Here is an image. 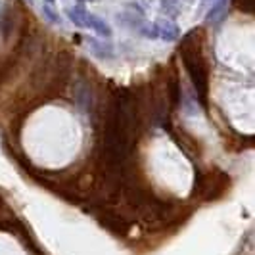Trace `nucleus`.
<instances>
[{"mask_svg":"<svg viewBox=\"0 0 255 255\" xmlns=\"http://www.w3.org/2000/svg\"><path fill=\"white\" fill-rule=\"evenodd\" d=\"M79 4H83V2H92V0H77Z\"/></svg>","mask_w":255,"mask_h":255,"instance_id":"obj_10","label":"nucleus"},{"mask_svg":"<svg viewBox=\"0 0 255 255\" xmlns=\"http://www.w3.org/2000/svg\"><path fill=\"white\" fill-rule=\"evenodd\" d=\"M87 29L96 31V33H98L100 37H104V38L112 37V27L108 25L102 17H98L96 13H92V12L89 13V19H87Z\"/></svg>","mask_w":255,"mask_h":255,"instance_id":"obj_5","label":"nucleus"},{"mask_svg":"<svg viewBox=\"0 0 255 255\" xmlns=\"http://www.w3.org/2000/svg\"><path fill=\"white\" fill-rule=\"evenodd\" d=\"M90 44H92L96 56H100V58H110V56H112V46H110V44L98 42V40H94V38H90Z\"/></svg>","mask_w":255,"mask_h":255,"instance_id":"obj_8","label":"nucleus"},{"mask_svg":"<svg viewBox=\"0 0 255 255\" xmlns=\"http://www.w3.org/2000/svg\"><path fill=\"white\" fill-rule=\"evenodd\" d=\"M234 4L236 10H240L242 13H248L252 15L255 12V0H230Z\"/></svg>","mask_w":255,"mask_h":255,"instance_id":"obj_7","label":"nucleus"},{"mask_svg":"<svg viewBox=\"0 0 255 255\" xmlns=\"http://www.w3.org/2000/svg\"><path fill=\"white\" fill-rule=\"evenodd\" d=\"M44 13L48 15V19H50L52 23H60V15H56V13L52 12L50 8H44Z\"/></svg>","mask_w":255,"mask_h":255,"instance_id":"obj_9","label":"nucleus"},{"mask_svg":"<svg viewBox=\"0 0 255 255\" xmlns=\"http://www.w3.org/2000/svg\"><path fill=\"white\" fill-rule=\"evenodd\" d=\"M229 4H230V0H217V4H213V8H211L209 13H207V23H211V25H219V23L227 17Z\"/></svg>","mask_w":255,"mask_h":255,"instance_id":"obj_4","label":"nucleus"},{"mask_svg":"<svg viewBox=\"0 0 255 255\" xmlns=\"http://www.w3.org/2000/svg\"><path fill=\"white\" fill-rule=\"evenodd\" d=\"M155 29H157V37L163 38L165 42H175L180 37V29L177 27V23L173 19H165V17L157 19Z\"/></svg>","mask_w":255,"mask_h":255,"instance_id":"obj_2","label":"nucleus"},{"mask_svg":"<svg viewBox=\"0 0 255 255\" xmlns=\"http://www.w3.org/2000/svg\"><path fill=\"white\" fill-rule=\"evenodd\" d=\"M89 10L83 6V4H77L73 8H69L67 10V15H69V19L75 23L77 27H87V19H89Z\"/></svg>","mask_w":255,"mask_h":255,"instance_id":"obj_6","label":"nucleus"},{"mask_svg":"<svg viewBox=\"0 0 255 255\" xmlns=\"http://www.w3.org/2000/svg\"><path fill=\"white\" fill-rule=\"evenodd\" d=\"M180 60L184 64L186 73L190 75V81L196 89V96L200 104L207 108V92H209V69L207 60L202 50V29H194L180 42Z\"/></svg>","mask_w":255,"mask_h":255,"instance_id":"obj_1","label":"nucleus"},{"mask_svg":"<svg viewBox=\"0 0 255 255\" xmlns=\"http://www.w3.org/2000/svg\"><path fill=\"white\" fill-rule=\"evenodd\" d=\"M15 17H17V13H15V4H10L2 15H0V33H2V37L4 38H10L13 31V25H15Z\"/></svg>","mask_w":255,"mask_h":255,"instance_id":"obj_3","label":"nucleus"},{"mask_svg":"<svg viewBox=\"0 0 255 255\" xmlns=\"http://www.w3.org/2000/svg\"><path fill=\"white\" fill-rule=\"evenodd\" d=\"M46 2H48V4H54V2H56V0H46Z\"/></svg>","mask_w":255,"mask_h":255,"instance_id":"obj_11","label":"nucleus"}]
</instances>
